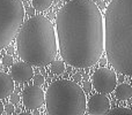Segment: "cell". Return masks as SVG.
<instances>
[{
    "label": "cell",
    "mask_w": 132,
    "mask_h": 115,
    "mask_svg": "<svg viewBox=\"0 0 132 115\" xmlns=\"http://www.w3.org/2000/svg\"><path fill=\"white\" fill-rule=\"evenodd\" d=\"M44 102L50 115H82L86 111V95L75 82L56 81L48 88Z\"/></svg>",
    "instance_id": "cell-4"
},
{
    "label": "cell",
    "mask_w": 132,
    "mask_h": 115,
    "mask_svg": "<svg viewBox=\"0 0 132 115\" xmlns=\"http://www.w3.org/2000/svg\"><path fill=\"white\" fill-rule=\"evenodd\" d=\"M62 1H64V2H67V1H68V0H62Z\"/></svg>",
    "instance_id": "cell-26"
},
{
    "label": "cell",
    "mask_w": 132,
    "mask_h": 115,
    "mask_svg": "<svg viewBox=\"0 0 132 115\" xmlns=\"http://www.w3.org/2000/svg\"><path fill=\"white\" fill-rule=\"evenodd\" d=\"M53 0H31V5L35 11L44 12L52 5Z\"/></svg>",
    "instance_id": "cell-12"
},
{
    "label": "cell",
    "mask_w": 132,
    "mask_h": 115,
    "mask_svg": "<svg viewBox=\"0 0 132 115\" xmlns=\"http://www.w3.org/2000/svg\"><path fill=\"white\" fill-rule=\"evenodd\" d=\"M105 54L116 71L132 72V0H111L104 15Z\"/></svg>",
    "instance_id": "cell-2"
},
{
    "label": "cell",
    "mask_w": 132,
    "mask_h": 115,
    "mask_svg": "<svg viewBox=\"0 0 132 115\" xmlns=\"http://www.w3.org/2000/svg\"><path fill=\"white\" fill-rule=\"evenodd\" d=\"M4 113V105H2V102L0 101V115Z\"/></svg>",
    "instance_id": "cell-23"
},
{
    "label": "cell",
    "mask_w": 132,
    "mask_h": 115,
    "mask_svg": "<svg viewBox=\"0 0 132 115\" xmlns=\"http://www.w3.org/2000/svg\"><path fill=\"white\" fill-rule=\"evenodd\" d=\"M94 2H97V1H101V0H93Z\"/></svg>",
    "instance_id": "cell-25"
},
{
    "label": "cell",
    "mask_w": 132,
    "mask_h": 115,
    "mask_svg": "<svg viewBox=\"0 0 132 115\" xmlns=\"http://www.w3.org/2000/svg\"><path fill=\"white\" fill-rule=\"evenodd\" d=\"M110 109V101L107 96L103 93H97L89 98L87 102V111L89 114L102 115L105 114Z\"/></svg>",
    "instance_id": "cell-8"
},
{
    "label": "cell",
    "mask_w": 132,
    "mask_h": 115,
    "mask_svg": "<svg viewBox=\"0 0 132 115\" xmlns=\"http://www.w3.org/2000/svg\"><path fill=\"white\" fill-rule=\"evenodd\" d=\"M0 65H1V61H0Z\"/></svg>",
    "instance_id": "cell-28"
},
{
    "label": "cell",
    "mask_w": 132,
    "mask_h": 115,
    "mask_svg": "<svg viewBox=\"0 0 132 115\" xmlns=\"http://www.w3.org/2000/svg\"><path fill=\"white\" fill-rule=\"evenodd\" d=\"M100 63H101V65H105V60H103V59H102V60H100Z\"/></svg>",
    "instance_id": "cell-24"
},
{
    "label": "cell",
    "mask_w": 132,
    "mask_h": 115,
    "mask_svg": "<svg viewBox=\"0 0 132 115\" xmlns=\"http://www.w3.org/2000/svg\"><path fill=\"white\" fill-rule=\"evenodd\" d=\"M24 15L21 0H0V50L15 38Z\"/></svg>",
    "instance_id": "cell-5"
},
{
    "label": "cell",
    "mask_w": 132,
    "mask_h": 115,
    "mask_svg": "<svg viewBox=\"0 0 132 115\" xmlns=\"http://www.w3.org/2000/svg\"><path fill=\"white\" fill-rule=\"evenodd\" d=\"M24 13H27L29 16H32L35 14V8H34V7H28V8L26 9Z\"/></svg>",
    "instance_id": "cell-20"
},
{
    "label": "cell",
    "mask_w": 132,
    "mask_h": 115,
    "mask_svg": "<svg viewBox=\"0 0 132 115\" xmlns=\"http://www.w3.org/2000/svg\"><path fill=\"white\" fill-rule=\"evenodd\" d=\"M34 76V70L31 68V65L27 62H16L12 63L11 66V77L13 81L23 83V82L30 81V78Z\"/></svg>",
    "instance_id": "cell-9"
},
{
    "label": "cell",
    "mask_w": 132,
    "mask_h": 115,
    "mask_svg": "<svg viewBox=\"0 0 132 115\" xmlns=\"http://www.w3.org/2000/svg\"><path fill=\"white\" fill-rule=\"evenodd\" d=\"M105 114H109V115H117V114H129V115H131L132 114V112H131V109H129V108H125V107H119V108H115V109H112V111H108Z\"/></svg>",
    "instance_id": "cell-14"
},
{
    "label": "cell",
    "mask_w": 132,
    "mask_h": 115,
    "mask_svg": "<svg viewBox=\"0 0 132 115\" xmlns=\"http://www.w3.org/2000/svg\"><path fill=\"white\" fill-rule=\"evenodd\" d=\"M13 52H14L13 47H8V48H7V54H13Z\"/></svg>",
    "instance_id": "cell-22"
},
{
    "label": "cell",
    "mask_w": 132,
    "mask_h": 115,
    "mask_svg": "<svg viewBox=\"0 0 132 115\" xmlns=\"http://www.w3.org/2000/svg\"><path fill=\"white\" fill-rule=\"evenodd\" d=\"M32 81H34V84L35 85H42V84H44V77L42 76L41 74H38V75H35L34 76V79H32Z\"/></svg>",
    "instance_id": "cell-16"
},
{
    "label": "cell",
    "mask_w": 132,
    "mask_h": 115,
    "mask_svg": "<svg viewBox=\"0 0 132 115\" xmlns=\"http://www.w3.org/2000/svg\"><path fill=\"white\" fill-rule=\"evenodd\" d=\"M4 111H6L7 114H13L14 113V105L8 104V105H6V106H4Z\"/></svg>",
    "instance_id": "cell-19"
},
{
    "label": "cell",
    "mask_w": 132,
    "mask_h": 115,
    "mask_svg": "<svg viewBox=\"0 0 132 115\" xmlns=\"http://www.w3.org/2000/svg\"><path fill=\"white\" fill-rule=\"evenodd\" d=\"M50 70L52 74L55 75H60L65 71V63L64 61L59 60H53L52 62H50Z\"/></svg>",
    "instance_id": "cell-13"
},
{
    "label": "cell",
    "mask_w": 132,
    "mask_h": 115,
    "mask_svg": "<svg viewBox=\"0 0 132 115\" xmlns=\"http://www.w3.org/2000/svg\"><path fill=\"white\" fill-rule=\"evenodd\" d=\"M11 104L13 105H18L19 102H20V97H19L18 95H15V93H11Z\"/></svg>",
    "instance_id": "cell-18"
},
{
    "label": "cell",
    "mask_w": 132,
    "mask_h": 115,
    "mask_svg": "<svg viewBox=\"0 0 132 115\" xmlns=\"http://www.w3.org/2000/svg\"><path fill=\"white\" fill-rule=\"evenodd\" d=\"M115 95H116V98L118 100H129L132 97V88L130 84L126 83H122L119 84L118 86L115 88Z\"/></svg>",
    "instance_id": "cell-11"
},
{
    "label": "cell",
    "mask_w": 132,
    "mask_h": 115,
    "mask_svg": "<svg viewBox=\"0 0 132 115\" xmlns=\"http://www.w3.org/2000/svg\"><path fill=\"white\" fill-rule=\"evenodd\" d=\"M23 1H29V0H23Z\"/></svg>",
    "instance_id": "cell-27"
},
{
    "label": "cell",
    "mask_w": 132,
    "mask_h": 115,
    "mask_svg": "<svg viewBox=\"0 0 132 115\" xmlns=\"http://www.w3.org/2000/svg\"><path fill=\"white\" fill-rule=\"evenodd\" d=\"M82 90H84V92H86V93L90 92V91H92V83H90V82H88L86 79V81H85V83L82 84Z\"/></svg>",
    "instance_id": "cell-17"
},
{
    "label": "cell",
    "mask_w": 132,
    "mask_h": 115,
    "mask_svg": "<svg viewBox=\"0 0 132 115\" xmlns=\"http://www.w3.org/2000/svg\"><path fill=\"white\" fill-rule=\"evenodd\" d=\"M92 83L95 90L100 93H111L117 85V77L114 70L101 67L95 70L92 76Z\"/></svg>",
    "instance_id": "cell-6"
},
{
    "label": "cell",
    "mask_w": 132,
    "mask_h": 115,
    "mask_svg": "<svg viewBox=\"0 0 132 115\" xmlns=\"http://www.w3.org/2000/svg\"><path fill=\"white\" fill-rule=\"evenodd\" d=\"M81 78H82V77H81V74H75L74 76H73V81H74L75 83H79V82L81 81Z\"/></svg>",
    "instance_id": "cell-21"
},
{
    "label": "cell",
    "mask_w": 132,
    "mask_h": 115,
    "mask_svg": "<svg viewBox=\"0 0 132 115\" xmlns=\"http://www.w3.org/2000/svg\"><path fill=\"white\" fill-rule=\"evenodd\" d=\"M13 57H12L11 54H6L2 57V65L5 66V67H11L12 63H13Z\"/></svg>",
    "instance_id": "cell-15"
},
{
    "label": "cell",
    "mask_w": 132,
    "mask_h": 115,
    "mask_svg": "<svg viewBox=\"0 0 132 115\" xmlns=\"http://www.w3.org/2000/svg\"><path fill=\"white\" fill-rule=\"evenodd\" d=\"M59 51L64 62L92 67L103 53V17L93 0H68L56 17Z\"/></svg>",
    "instance_id": "cell-1"
},
{
    "label": "cell",
    "mask_w": 132,
    "mask_h": 115,
    "mask_svg": "<svg viewBox=\"0 0 132 115\" xmlns=\"http://www.w3.org/2000/svg\"><path fill=\"white\" fill-rule=\"evenodd\" d=\"M44 91L38 85H29L22 92V101L26 108L34 111L44 104Z\"/></svg>",
    "instance_id": "cell-7"
},
{
    "label": "cell",
    "mask_w": 132,
    "mask_h": 115,
    "mask_svg": "<svg viewBox=\"0 0 132 115\" xmlns=\"http://www.w3.org/2000/svg\"><path fill=\"white\" fill-rule=\"evenodd\" d=\"M14 91V81L11 75L0 72V99L8 97Z\"/></svg>",
    "instance_id": "cell-10"
},
{
    "label": "cell",
    "mask_w": 132,
    "mask_h": 115,
    "mask_svg": "<svg viewBox=\"0 0 132 115\" xmlns=\"http://www.w3.org/2000/svg\"><path fill=\"white\" fill-rule=\"evenodd\" d=\"M20 59L37 67H45L57 54V41L52 23L44 16L32 15L22 23L16 34Z\"/></svg>",
    "instance_id": "cell-3"
}]
</instances>
